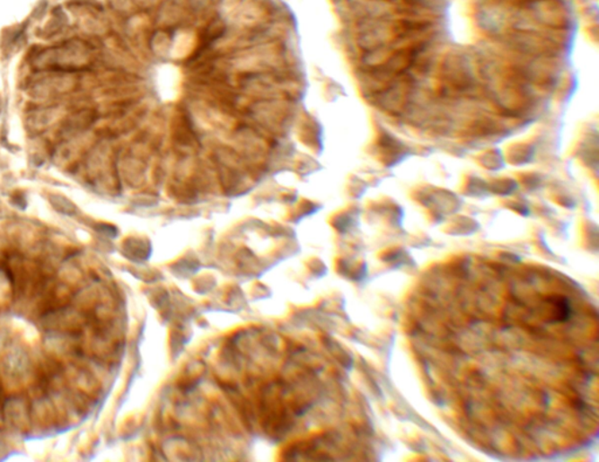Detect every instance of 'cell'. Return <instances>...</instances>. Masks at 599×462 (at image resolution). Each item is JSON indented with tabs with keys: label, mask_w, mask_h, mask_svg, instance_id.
Segmentation results:
<instances>
[{
	"label": "cell",
	"mask_w": 599,
	"mask_h": 462,
	"mask_svg": "<svg viewBox=\"0 0 599 462\" xmlns=\"http://www.w3.org/2000/svg\"><path fill=\"white\" fill-rule=\"evenodd\" d=\"M443 79L445 80L444 91L445 94L454 92V94L465 95L473 92L478 86L475 71L465 56H459L444 64Z\"/></svg>",
	"instance_id": "6da1fadb"
},
{
	"label": "cell",
	"mask_w": 599,
	"mask_h": 462,
	"mask_svg": "<svg viewBox=\"0 0 599 462\" xmlns=\"http://www.w3.org/2000/svg\"><path fill=\"white\" fill-rule=\"evenodd\" d=\"M410 81L411 80H410L407 73L398 76L388 88H385L384 91L373 96V98L376 100L374 103H376L382 110L388 111V113H401L410 101L409 98L412 91L411 83H410Z\"/></svg>",
	"instance_id": "7a4b0ae2"
}]
</instances>
